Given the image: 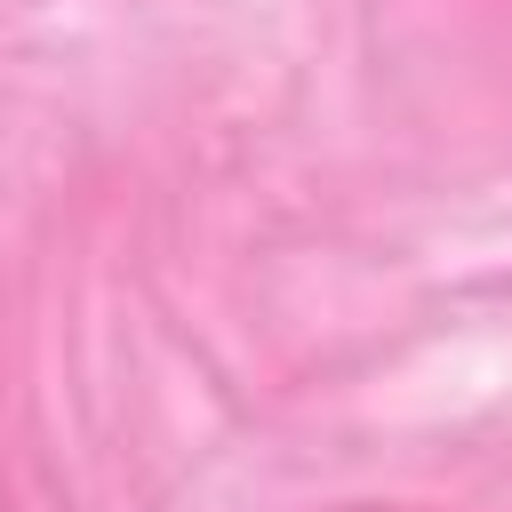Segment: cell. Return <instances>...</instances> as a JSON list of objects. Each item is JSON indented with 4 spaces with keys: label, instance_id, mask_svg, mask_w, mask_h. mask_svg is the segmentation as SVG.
Listing matches in <instances>:
<instances>
[{
    "label": "cell",
    "instance_id": "1",
    "mask_svg": "<svg viewBox=\"0 0 512 512\" xmlns=\"http://www.w3.org/2000/svg\"><path fill=\"white\" fill-rule=\"evenodd\" d=\"M336 512H408V504H336Z\"/></svg>",
    "mask_w": 512,
    "mask_h": 512
},
{
    "label": "cell",
    "instance_id": "2",
    "mask_svg": "<svg viewBox=\"0 0 512 512\" xmlns=\"http://www.w3.org/2000/svg\"><path fill=\"white\" fill-rule=\"evenodd\" d=\"M488 8H504V16H512V0H488Z\"/></svg>",
    "mask_w": 512,
    "mask_h": 512
}]
</instances>
